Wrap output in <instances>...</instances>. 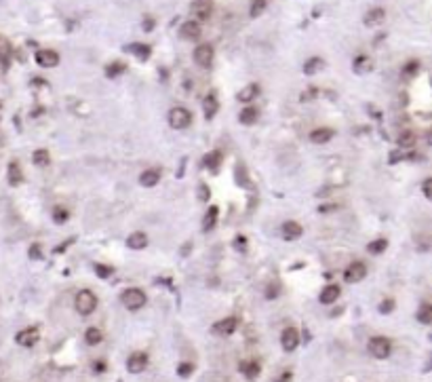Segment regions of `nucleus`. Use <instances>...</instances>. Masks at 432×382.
<instances>
[{"label": "nucleus", "instance_id": "1", "mask_svg": "<svg viewBox=\"0 0 432 382\" xmlns=\"http://www.w3.org/2000/svg\"><path fill=\"white\" fill-rule=\"evenodd\" d=\"M120 302H123L125 308H129V310H140L146 304V293L142 289H137V287L125 289L123 296H120Z\"/></svg>", "mask_w": 432, "mask_h": 382}, {"label": "nucleus", "instance_id": "2", "mask_svg": "<svg viewBox=\"0 0 432 382\" xmlns=\"http://www.w3.org/2000/svg\"><path fill=\"white\" fill-rule=\"evenodd\" d=\"M97 308V298H95V293L89 291V289H82L78 291V296H76V310L80 312V315H91V312Z\"/></svg>", "mask_w": 432, "mask_h": 382}, {"label": "nucleus", "instance_id": "3", "mask_svg": "<svg viewBox=\"0 0 432 382\" xmlns=\"http://www.w3.org/2000/svg\"><path fill=\"white\" fill-rule=\"evenodd\" d=\"M190 123H192V114H190V110L177 106L169 112V125L173 129H188Z\"/></svg>", "mask_w": 432, "mask_h": 382}, {"label": "nucleus", "instance_id": "4", "mask_svg": "<svg viewBox=\"0 0 432 382\" xmlns=\"http://www.w3.org/2000/svg\"><path fill=\"white\" fill-rule=\"evenodd\" d=\"M392 351L390 346V340L388 338H382V336H375L369 340V353L375 357V359H386Z\"/></svg>", "mask_w": 432, "mask_h": 382}, {"label": "nucleus", "instance_id": "5", "mask_svg": "<svg viewBox=\"0 0 432 382\" xmlns=\"http://www.w3.org/2000/svg\"><path fill=\"white\" fill-rule=\"evenodd\" d=\"M190 11H192L194 22H207L213 13V5H211V0H194Z\"/></svg>", "mask_w": 432, "mask_h": 382}, {"label": "nucleus", "instance_id": "6", "mask_svg": "<svg viewBox=\"0 0 432 382\" xmlns=\"http://www.w3.org/2000/svg\"><path fill=\"white\" fill-rule=\"evenodd\" d=\"M194 61L200 68H211V63H213V47L207 45V43L198 45L194 49Z\"/></svg>", "mask_w": 432, "mask_h": 382}, {"label": "nucleus", "instance_id": "7", "mask_svg": "<svg viewBox=\"0 0 432 382\" xmlns=\"http://www.w3.org/2000/svg\"><path fill=\"white\" fill-rule=\"evenodd\" d=\"M365 274H367V266L365 264H362V262H352V264H348V268H346L344 279H346V283H358V281L365 279Z\"/></svg>", "mask_w": 432, "mask_h": 382}, {"label": "nucleus", "instance_id": "8", "mask_svg": "<svg viewBox=\"0 0 432 382\" xmlns=\"http://www.w3.org/2000/svg\"><path fill=\"white\" fill-rule=\"evenodd\" d=\"M281 344H283V349H285L287 353L295 351L298 344H300V332H298L295 327H287V329H283V334H281Z\"/></svg>", "mask_w": 432, "mask_h": 382}, {"label": "nucleus", "instance_id": "9", "mask_svg": "<svg viewBox=\"0 0 432 382\" xmlns=\"http://www.w3.org/2000/svg\"><path fill=\"white\" fill-rule=\"evenodd\" d=\"M15 340H17L19 346H28V349H30V346H34L40 340V332L36 327H28V329H21V332L15 336Z\"/></svg>", "mask_w": 432, "mask_h": 382}, {"label": "nucleus", "instance_id": "10", "mask_svg": "<svg viewBox=\"0 0 432 382\" xmlns=\"http://www.w3.org/2000/svg\"><path fill=\"white\" fill-rule=\"evenodd\" d=\"M36 63L42 68H55L59 63V53L53 49H42L36 53Z\"/></svg>", "mask_w": 432, "mask_h": 382}, {"label": "nucleus", "instance_id": "11", "mask_svg": "<svg viewBox=\"0 0 432 382\" xmlns=\"http://www.w3.org/2000/svg\"><path fill=\"white\" fill-rule=\"evenodd\" d=\"M179 34H181L184 40H196V38H200L202 30H200V24H198V22L190 19V22H184V24H181Z\"/></svg>", "mask_w": 432, "mask_h": 382}, {"label": "nucleus", "instance_id": "12", "mask_svg": "<svg viewBox=\"0 0 432 382\" xmlns=\"http://www.w3.org/2000/svg\"><path fill=\"white\" fill-rule=\"evenodd\" d=\"M148 366V355L146 353H133L129 359H127V370L131 374H140L144 372Z\"/></svg>", "mask_w": 432, "mask_h": 382}, {"label": "nucleus", "instance_id": "13", "mask_svg": "<svg viewBox=\"0 0 432 382\" xmlns=\"http://www.w3.org/2000/svg\"><path fill=\"white\" fill-rule=\"evenodd\" d=\"M281 237H283L285 241H298V239L302 237V224L293 222V220L285 222L283 226H281Z\"/></svg>", "mask_w": 432, "mask_h": 382}, {"label": "nucleus", "instance_id": "14", "mask_svg": "<svg viewBox=\"0 0 432 382\" xmlns=\"http://www.w3.org/2000/svg\"><path fill=\"white\" fill-rule=\"evenodd\" d=\"M236 329V319L234 317H226L221 319L213 325V334H219V336H230L232 332Z\"/></svg>", "mask_w": 432, "mask_h": 382}, {"label": "nucleus", "instance_id": "15", "mask_svg": "<svg viewBox=\"0 0 432 382\" xmlns=\"http://www.w3.org/2000/svg\"><path fill=\"white\" fill-rule=\"evenodd\" d=\"M386 19V11L384 9H371V11H367V15H365V26H369V28H375V26H382V22Z\"/></svg>", "mask_w": 432, "mask_h": 382}, {"label": "nucleus", "instance_id": "16", "mask_svg": "<svg viewBox=\"0 0 432 382\" xmlns=\"http://www.w3.org/2000/svg\"><path fill=\"white\" fill-rule=\"evenodd\" d=\"M161 182V171L158 169H146L142 176H140V184L146 188H154Z\"/></svg>", "mask_w": 432, "mask_h": 382}, {"label": "nucleus", "instance_id": "17", "mask_svg": "<svg viewBox=\"0 0 432 382\" xmlns=\"http://www.w3.org/2000/svg\"><path fill=\"white\" fill-rule=\"evenodd\" d=\"M257 118H259V110L253 108V106H245L243 110H240V114H238V120L243 125H255Z\"/></svg>", "mask_w": 432, "mask_h": 382}, {"label": "nucleus", "instance_id": "18", "mask_svg": "<svg viewBox=\"0 0 432 382\" xmlns=\"http://www.w3.org/2000/svg\"><path fill=\"white\" fill-rule=\"evenodd\" d=\"M310 140H312L314 144H327V142L333 140V131L327 129V127H319V129H314L312 133H310Z\"/></svg>", "mask_w": 432, "mask_h": 382}, {"label": "nucleus", "instance_id": "19", "mask_svg": "<svg viewBox=\"0 0 432 382\" xmlns=\"http://www.w3.org/2000/svg\"><path fill=\"white\" fill-rule=\"evenodd\" d=\"M129 249H144L148 245V235L146 232H131L127 239Z\"/></svg>", "mask_w": 432, "mask_h": 382}, {"label": "nucleus", "instance_id": "20", "mask_svg": "<svg viewBox=\"0 0 432 382\" xmlns=\"http://www.w3.org/2000/svg\"><path fill=\"white\" fill-rule=\"evenodd\" d=\"M127 51H129V53H133L137 59H142V61H146V59L150 57V53H152L150 47H148V45H142V43H133V45H129Z\"/></svg>", "mask_w": 432, "mask_h": 382}, {"label": "nucleus", "instance_id": "21", "mask_svg": "<svg viewBox=\"0 0 432 382\" xmlns=\"http://www.w3.org/2000/svg\"><path fill=\"white\" fill-rule=\"evenodd\" d=\"M339 298V287L337 285H327L321 291V304H333Z\"/></svg>", "mask_w": 432, "mask_h": 382}, {"label": "nucleus", "instance_id": "22", "mask_svg": "<svg viewBox=\"0 0 432 382\" xmlns=\"http://www.w3.org/2000/svg\"><path fill=\"white\" fill-rule=\"evenodd\" d=\"M323 68H325V61H323L321 57H310V59L304 63V74H308V76L319 74Z\"/></svg>", "mask_w": 432, "mask_h": 382}, {"label": "nucleus", "instance_id": "23", "mask_svg": "<svg viewBox=\"0 0 432 382\" xmlns=\"http://www.w3.org/2000/svg\"><path fill=\"white\" fill-rule=\"evenodd\" d=\"M352 68H354L356 74H365V72H369L371 68H373V61H371V57H367V55H358V57L354 59Z\"/></svg>", "mask_w": 432, "mask_h": 382}, {"label": "nucleus", "instance_id": "24", "mask_svg": "<svg viewBox=\"0 0 432 382\" xmlns=\"http://www.w3.org/2000/svg\"><path fill=\"white\" fill-rule=\"evenodd\" d=\"M257 93H259V87L257 84H247L245 89H240L238 91V101H243V103H249V101H253L255 97H257Z\"/></svg>", "mask_w": 432, "mask_h": 382}, {"label": "nucleus", "instance_id": "25", "mask_svg": "<svg viewBox=\"0 0 432 382\" xmlns=\"http://www.w3.org/2000/svg\"><path fill=\"white\" fill-rule=\"evenodd\" d=\"M217 214H219V209L213 205V207H209V211L204 214V220H202V230L204 232H209L213 226H215V222H217Z\"/></svg>", "mask_w": 432, "mask_h": 382}, {"label": "nucleus", "instance_id": "26", "mask_svg": "<svg viewBox=\"0 0 432 382\" xmlns=\"http://www.w3.org/2000/svg\"><path fill=\"white\" fill-rule=\"evenodd\" d=\"M240 372H243L247 378H257L259 376V363L257 361H243L240 363Z\"/></svg>", "mask_w": 432, "mask_h": 382}, {"label": "nucleus", "instance_id": "27", "mask_svg": "<svg viewBox=\"0 0 432 382\" xmlns=\"http://www.w3.org/2000/svg\"><path fill=\"white\" fill-rule=\"evenodd\" d=\"M204 165H207V169H211V171H217L219 169V165H221V152H209L204 156Z\"/></svg>", "mask_w": 432, "mask_h": 382}, {"label": "nucleus", "instance_id": "28", "mask_svg": "<svg viewBox=\"0 0 432 382\" xmlns=\"http://www.w3.org/2000/svg\"><path fill=\"white\" fill-rule=\"evenodd\" d=\"M202 106H204V116L211 120L215 116V112H217V99L213 95H207L204 101H202Z\"/></svg>", "mask_w": 432, "mask_h": 382}, {"label": "nucleus", "instance_id": "29", "mask_svg": "<svg viewBox=\"0 0 432 382\" xmlns=\"http://www.w3.org/2000/svg\"><path fill=\"white\" fill-rule=\"evenodd\" d=\"M84 340H86V344H89V346L99 344V342L103 340L101 329H97V327H89V329H86V334H84Z\"/></svg>", "mask_w": 432, "mask_h": 382}, {"label": "nucleus", "instance_id": "30", "mask_svg": "<svg viewBox=\"0 0 432 382\" xmlns=\"http://www.w3.org/2000/svg\"><path fill=\"white\" fill-rule=\"evenodd\" d=\"M9 182H11V186H17V184L24 182L21 169H19V165H17V163H11L9 165Z\"/></svg>", "mask_w": 432, "mask_h": 382}, {"label": "nucleus", "instance_id": "31", "mask_svg": "<svg viewBox=\"0 0 432 382\" xmlns=\"http://www.w3.org/2000/svg\"><path fill=\"white\" fill-rule=\"evenodd\" d=\"M418 321L424 323V325L432 323V306H430L428 302H424V304L420 306V310H418Z\"/></svg>", "mask_w": 432, "mask_h": 382}, {"label": "nucleus", "instance_id": "32", "mask_svg": "<svg viewBox=\"0 0 432 382\" xmlns=\"http://www.w3.org/2000/svg\"><path fill=\"white\" fill-rule=\"evenodd\" d=\"M396 142H399L401 148H411L413 144H416V133H413V131H403Z\"/></svg>", "mask_w": 432, "mask_h": 382}, {"label": "nucleus", "instance_id": "33", "mask_svg": "<svg viewBox=\"0 0 432 382\" xmlns=\"http://www.w3.org/2000/svg\"><path fill=\"white\" fill-rule=\"evenodd\" d=\"M266 5H268V0H253L251 9H249V15L253 17V19H257V17L266 11Z\"/></svg>", "mask_w": 432, "mask_h": 382}, {"label": "nucleus", "instance_id": "34", "mask_svg": "<svg viewBox=\"0 0 432 382\" xmlns=\"http://www.w3.org/2000/svg\"><path fill=\"white\" fill-rule=\"evenodd\" d=\"M386 247H388V241L386 239H375V241H371L369 245H367V251L369 253H382Z\"/></svg>", "mask_w": 432, "mask_h": 382}, {"label": "nucleus", "instance_id": "35", "mask_svg": "<svg viewBox=\"0 0 432 382\" xmlns=\"http://www.w3.org/2000/svg\"><path fill=\"white\" fill-rule=\"evenodd\" d=\"M125 70H127V66H125V63L114 61L112 66H108V68H106V74H108V76H118V74H123Z\"/></svg>", "mask_w": 432, "mask_h": 382}, {"label": "nucleus", "instance_id": "36", "mask_svg": "<svg viewBox=\"0 0 432 382\" xmlns=\"http://www.w3.org/2000/svg\"><path fill=\"white\" fill-rule=\"evenodd\" d=\"M32 161L36 163L38 167L47 165V163H49V152H47V150H36V152H34V159H32Z\"/></svg>", "mask_w": 432, "mask_h": 382}, {"label": "nucleus", "instance_id": "37", "mask_svg": "<svg viewBox=\"0 0 432 382\" xmlns=\"http://www.w3.org/2000/svg\"><path fill=\"white\" fill-rule=\"evenodd\" d=\"M95 272L101 277V279H108V277H112L114 268L112 266H103V264H95Z\"/></svg>", "mask_w": 432, "mask_h": 382}, {"label": "nucleus", "instance_id": "38", "mask_svg": "<svg viewBox=\"0 0 432 382\" xmlns=\"http://www.w3.org/2000/svg\"><path fill=\"white\" fill-rule=\"evenodd\" d=\"M192 372H194V366H192V363H179V366H177V374L184 376V378H188Z\"/></svg>", "mask_w": 432, "mask_h": 382}, {"label": "nucleus", "instance_id": "39", "mask_svg": "<svg viewBox=\"0 0 432 382\" xmlns=\"http://www.w3.org/2000/svg\"><path fill=\"white\" fill-rule=\"evenodd\" d=\"M53 220H55L57 224H63V222L67 220V209H63V207H57V209L53 211Z\"/></svg>", "mask_w": 432, "mask_h": 382}, {"label": "nucleus", "instance_id": "40", "mask_svg": "<svg viewBox=\"0 0 432 382\" xmlns=\"http://www.w3.org/2000/svg\"><path fill=\"white\" fill-rule=\"evenodd\" d=\"M392 308H394V302L392 300H386V302L379 304V312H392Z\"/></svg>", "mask_w": 432, "mask_h": 382}, {"label": "nucleus", "instance_id": "41", "mask_svg": "<svg viewBox=\"0 0 432 382\" xmlns=\"http://www.w3.org/2000/svg\"><path fill=\"white\" fill-rule=\"evenodd\" d=\"M418 61H409L407 66H405V74H413V70H418Z\"/></svg>", "mask_w": 432, "mask_h": 382}, {"label": "nucleus", "instance_id": "42", "mask_svg": "<svg viewBox=\"0 0 432 382\" xmlns=\"http://www.w3.org/2000/svg\"><path fill=\"white\" fill-rule=\"evenodd\" d=\"M430 186H432V180H426V182H424V195H426V199H430V197H432Z\"/></svg>", "mask_w": 432, "mask_h": 382}, {"label": "nucleus", "instance_id": "43", "mask_svg": "<svg viewBox=\"0 0 432 382\" xmlns=\"http://www.w3.org/2000/svg\"><path fill=\"white\" fill-rule=\"evenodd\" d=\"M200 199H202V201H207V199H209V188H207L204 184L200 186Z\"/></svg>", "mask_w": 432, "mask_h": 382}, {"label": "nucleus", "instance_id": "44", "mask_svg": "<svg viewBox=\"0 0 432 382\" xmlns=\"http://www.w3.org/2000/svg\"><path fill=\"white\" fill-rule=\"evenodd\" d=\"M279 382H291V372H285L283 378H279Z\"/></svg>", "mask_w": 432, "mask_h": 382}, {"label": "nucleus", "instance_id": "45", "mask_svg": "<svg viewBox=\"0 0 432 382\" xmlns=\"http://www.w3.org/2000/svg\"><path fill=\"white\" fill-rule=\"evenodd\" d=\"M32 256H34V258H36V260H38V247H36V245H34V247H32Z\"/></svg>", "mask_w": 432, "mask_h": 382}, {"label": "nucleus", "instance_id": "46", "mask_svg": "<svg viewBox=\"0 0 432 382\" xmlns=\"http://www.w3.org/2000/svg\"><path fill=\"white\" fill-rule=\"evenodd\" d=\"M152 26H154L152 19H148V24H144V30H152Z\"/></svg>", "mask_w": 432, "mask_h": 382}]
</instances>
